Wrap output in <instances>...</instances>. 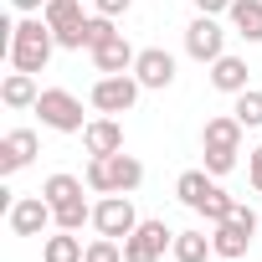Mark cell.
<instances>
[{
	"mask_svg": "<svg viewBox=\"0 0 262 262\" xmlns=\"http://www.w3.org/2000/svg\"><path fill=\"white\" fill-rule=\"evenodd\" d=\"M52 47H57V31L41 21V16H31V21H16L11 26V47H6V57H11V67L16 72H47V62H52Z\"/></svg>",
	"mask_w": 262,
	"mask_h": 262,
	"instance_id": "6da1fadb",
	"label": "cell"
},
{
	"mask_svg": "<svg viewBox=\"0 0 262 262\" xmlns=\"http://www.w3.org/2000/svg\"><path fill=\"white\" fill-rule=\"evenodd\" d=\"M144 185V165L134 160V155H93L88 160V190H98V195H134Z\"/></svg>",
	"mask_w": 262,
	"mask_h": 262,
	"instance_id": "7a4b0ae2",
	"label": "cell"
},
{
	"mask_svg": "<svg viewBox=\"0 0 262 262\" xmlns=\"http://www.w3.org/2000/svg\"><path fill=\"white\" fill-rule=\"evenodd\" d=\"M36 113H41V123H47V128H57V134H82V128H88L82 103H77L67 88H41Z\"/></svg>",
	"mask_w": 262,
	"mask_h": 262,
	"instance_id": "3957f363",
	"label": "cell"
},
{
	"mask_svg": "<svg viewBox=\"0 0 262 262\" xmlns=\"http://www.w3.org/2000/svg\"><path fill=\"white\" fill-rule=\"evenodd\" d=\"M139 88H144V82H139L134 72H103L88 98H93L98 113H128V108L139 103Z\"/></svg>",
	"mask_w": 262,
	"mask_h": 262,
	"instance_id": "277c9868",
	"label": "cell"
},
{
	"mask_svg": "<svg viewBox=\"0 0 262 262\" xmlns=\"http://www.w3.org/2000/svg\"><path fill=\"white\" fill-rule=\"evenodd\" d=\"M165 252H175V231L165 221H139L134 236H123V262H160Z\"/></svg>",
	"mask_w": 262,
	"mask_h": 262,
	"instance_id": "5b68a950",
	"label": "cell"
},
{
	"mask_svg": "<svg viewBox=\"0 0 262 262\" xmlns=\"http://www.w3.org/2000/svg\"><path fill=\"white\" fill-rule=\"evenodd\" d=\"M93 226H98V236L123 242V236H134L139 211H134V201H128V195H103V201L93 206Z\"/></svg>",
	"mask_w": 262,
	"mask_h": 262,
	"instance_id": "8992f818",
	"label": "cell"
},
{
	"mask_svg": "<svg viewBox=\"0 0 262 262\" xmlns=\"http://www.w3.org/2000/svg\"><path fill=\"white\" fill-rule=\"evenodd\" d=\"M6 226H11L16 236H41L47 226H57V211H52L47 195H21V201H11Z\"/></svg>",
	"mask_w": 262,
	"mask_h": 262,
	"instance_id": "52a82bcc",
	"label": "cell"
},
{
	"mask_svg": "<svg viewBox=\"0 0 262 262\" xmlns=\"http://www.w3.org/2000/svg\"><path fill=\"white\" fill-rule=\"evenodd\" d=\"M185 52L195 57V62H216L221 52H226V31H221V21L216 16H195L190 26H185Z\"/></svg>",
	"mask_w": 262,
	"mask_h": 262,
	"instance_id": "ba28073f",
	"label": "cell"
},
{
	"mask_svg": "<svg viewBox=\"0 0 262 262\" xmlns=\"http://www.w3.org/2000/svg\"><path fill=\"white\" fill-rule=\"evenodd\" d=\"M36 134L31 128H11L6 139H0V175H16V170H26L31 160H36Z\"/></svg>",
	"mask_w": 262,
	"mask_h": 262,
	"instance_id": "9c48e42d",
	"label": "cell"
},
{
	"mask_svg": "<svg viewBox=\"0 0 262 262\" xmlns=\"http://www.w3.org/2000/svg\"><path fill=\"white\" fill-rule=\"evenodd\" d=\"M134 77H139L144 88H160V93H165V88L175 82V57H170L165 47H144L139 62H134Z\"/></svg>",
	"mask_w": 262,
	"mask_h": 262,
	"instance_id": "30bf717a",
	"label": "cell"
},
{
	"mask_svg": "<svg viewBox=\"0 0 262 262\" xmlns=\"http://www.w3.org/2000/svg\"><path fill=\"white\" fill-rule=\"evenodd\" d=\"M82 149H88V155H118V149H123V123H118L113 113L93 118V123L82 128Z\"/></svg>",
	"mask_w": 262,
	"mask_h": 262,
	"instance_id": "8fae6325",
	"label": "cell"
},
{
	"mask_svg": "<svg viewBox=\"0 0 262 262\" xmlns=\"http://www.w3.org/2000/svg\"><path fill=\"white\" fill-rule=\"evenodd\" d=\"M211 247H216L221 262H242L247 247H252V231L236 226V221H216V226H211Z\"/></svg>",
	"mask_w": 262,
	"mask_h": 262,
	"instance_id": "7c38bea8",
	"label": "cell"
},
{
	"mask_svg": "<svg viewBox=\"0 0 262 262\" xmlns=\"http://www.w3.org/2000/svg\"><path fill=\"white\" fill-rule=\"evenodd\" d=\"M134 62H139V52L123 41V31L108 36L103 47H93V67H98V72H134Z\"/></svg>",
	"mask_w": 262,
	"mask_h": 262,
	"instance_id": "4fadbf2b",
	"label": "cell"
},
{
	"mask_svg": "<svg viewBox=\"0 0 262 262\" xmlns=\"http://www.w3.org/2000/svg\"><path fill=\"white\" fill-rule=\"evenodd\" d=\"M211 88H216V93H231V98H236V93H247V62L221 52V57L211 62Z\"/></svg>",
	"mask_w": 262,
	"mask_h": 262,
	"instance_id": "5bb4252c",
	"label": "cell"
},
{
	"mask_svg": "<svg viewBox=\"0 0 262 262\" xmlns=\"http://www.w3.org/2000/svg\"><path fill=\"white\" fill-rule=\"evenodd\" d=\"M206 149H242V118L236 113H221V118H206V134H201Z\"/></svg>",
	"mask_w": 262,
	"mask_h": 262,
	"instance_id": "9a60e30c",
	"label": "cell"
},
{
	"mask_svg": "<svg viewBox=\"0 0 262 262\" xmlns=\"http://www.w3.org/2000/svg\"><path fill=\"white\" fill-rule=\"evenodd\" d=\"M36 98H41V88L31 72H6V82H0V103L6 108H36Z\"/></svg>",
	"mask_w": 262,
	"mask_h": 262,
	"instance_id": "2e32d148",
	"label": "cell"
},
{
	"mask_svg": "<svg viewBox=\"0 0 262 262\" xmlns=\"http://www.w3.org/2000/svg\"><path fill=\"white\" fill-rule=\"evenodd\" d=\"M211 190H216V175H211V170H185V175L175 180V195H180V206H190V211H201Z\"/></svg>",
	"mask_w": 262,
	"mask_h": 262,
	"instance_id": "e0dca14e",
	"label": "cell"
},
{
	"mask_svg": "<svg viewBox=\"0 0 262 262\" xmlns=\"http://www.w3.org/2000/svg\"><path fill=\"white\" fill-rule=\"evenodd\" d=\"M231 26L242 41H262V0H231Z\"/></svg>",
	"mask_w": 262,
	"mask_h": 262,
	"instance_id": "ac0fdd59",
	"label": "cell"
},
{
	"mask_svg": "<svg viewBox=\"0 0 262 262\" xmlns=\"http://www.w3.org/2000/svg\"><path fill=\"white\" fill-rule=\"evenodd\" d=\"M41 21L62 36V31H77L88 16H82V0H47V11H41Z\"/></svg>",
	"mask_w": 262,
	"mask_h": 262,
	"instance_id": "d6986e66",
	"label": "cell"
},
{
	"mask_svg": "<svg viewBox=\"0 0 262 262\" xmlns=\"http://www.w3.org/2000/svg\"><path fill=\"white\" fill-rule=\"evenodd\" d=\"M82 257H88V247L77 242V231H57L41 242V262H82Z\"/></svg>",
	"mask_w": 262,
	"mask_h": 262,
	"instance_id": "ffe728a7",
	"label": "cell"
},
{
	"mask_svg": "<svg viewBox=\"0 0 262 262\" xmlns=\"http://www.w3.org/2000/svg\"><path fill=\"white\" fill-rule=\"evenodd\" d=\"M216 247L206 231H175V262H206Z\"/></svg>",
	"mask_w": 262,
	"mask_h": 262,
	"instance_id": "44dd1931",
	"label": "cell"
},
{
	"mask_svg": "<svg viewBox=\"0 0 262 262\" xmlns=\"http://www.w3.org/2000/svg\"><path fill=\"white\" fill-rule=\"evenodd\" d=\"M41 195H47L52 206L82 201V180H77V175H47V180H41Z\"/></svg>",
	"mask_w": 262,
	"mask_h": 262,
	"instance_id": "7402d4cb",
	"label": "cell"
},
{
	"mask_svg": "<svg viewBox=\"0 0 262 262\" xmlns=\"http://www.w3.org/2000/svg\"><path fill=\"white\" fill-rule=\"evenodd\" d=\"M57 211V231H82L93 221V206L88 201H67V206H52Z\"/></svg>",
	"mask_w": 262,
	"mask_h": 262,
	"instance_id": "603a6c76",
	"label": "cell"
},
{
	"mask_svg": "<svg viewBox=\"0 0 262 262\" xmlns=\"http://www.w3.org/2000/svg\"><path fill=\"white\" fill-rule=\"evenodd\" d=\"M231 113L242 118V128H257V123H262V88L236 93V108H231Z\"/></svg>",
	"mask_w": 262,
	"mask_h": 262,
	"instance_id": "cb8c5ba5",
	"label": "cell"
},
{
	"mask_svg": "<svg viewBox=\"0 0 262 262\" xmlns=\"http://www.w3.org/2000/svg\"><path fill=\"white\" fill-rule=\"evenodd\" d=\"M82 262H123V242H113V236H93Z\"/></svg>",
	"mask_w": 262,
	"mask_h": 262,
	"instance_id": "d4e9b609",
	"label": "cell"
},
{
	"mask_svg": "<svg viewBox=\"0 0 262 262\" xmlns=\"http://www.w3.org/2000/svg\"><path fill=\"white\" fill-rule=\"evenodd\" d=\"M236 155H242V149H206V170H211V175H231V170H236Z\"/></svg>",
	"mask_w": 262,
	"mask_h": 262,
	"instance_id": "484cf974",
	"label": "cell"
},
{
	"mask_svg": "<svg viewBox=\"0 0 262 262\" xmlns=\"http://www.w3.org/2000/svg\"><path fill=\"white\" fill-rule=\"evenodd\" d=\"M247 180H252V190L262 195V144H257V149L247 155Z\"/></svg>",
	"mask_w": 262,
	"mask_h": 262,
	"instance_id": "4316f807",
	"label": "cell"
},
{
	"mask_svg": "<svg viewBox=\"0 0 262 262\" xmlns=\"http://www.w3.org/2000/svg\"><path fill=\"white\" fill-rule=\"evenodd\" d=\"M93 6H98V16L118 21V16H128V6H134V0H93Z\"/></svg>",
	"mask_w": 262,
	"mask_h": 262,
	"instance_id": "83f0119b",
	"label": "cell"
},
{
	"mask_svg": "<svg viewBox=\"0 0 262 262\" xmlns=\"http://www.w3.org/2000/svg\"><path fill=\"white\" fill-rule=\"evenodd\" d=\"M231 221H236V226H247V231L257 236V211H252V206H242V201H236V211H231Z\"/></svg>",
	"mask_w": 262,
	"mask_h": 262,
	"instance_id": "f1b7e54d",
	"label": "cell"
},
{
	"mask_svg": "<svg viewBox=\"0 0 262 262\" xmlns=\"http://www.w3.org/2000/svg\"><path fill=\"white\" fill-rule=\"evenodd\" d=\"M195 11H201V16H226L231 0H195Z\"/></svg>",
	"mask_w": 262,
	"mask_h": 262,
	"instance_id": "f546056e",
	"label": "cell"
},
{
	"mask_svg": "<svg viewBox=\"0 0 262 262\" xmlns=\"http://www.w3.org/2000/svg\"><path fill=\"white\" fill-rule=\"evenodd\" d=\"M16 11H47V0H11Z\"/></svg>",
	"mask_w": 262,
	"mask_h": 262,
	"instance_id": "4dcf8cb0",
	"label": "cell"
}]
</instances>
